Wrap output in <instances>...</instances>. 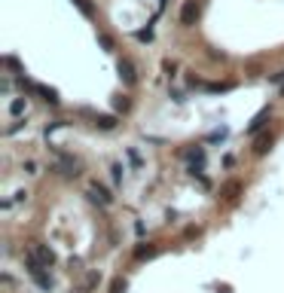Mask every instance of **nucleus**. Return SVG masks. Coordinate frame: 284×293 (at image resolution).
<instances>
[{
  "label": "nucleus",
  "mask_w": 284,
  "mask_h": 293,
  "mask_svg": "<svg viewBox=\"0 0 284 293\" xmlns=\"http://www.w3.org/2000/svg\"><path fill=\"white\" fill-rule=\"evenodd\" d=\"M122 171H126V168H122L119 162H116V165H113V180H122Z\"/></svg>",
  "instance_id": "a211bd4d"
},
{
  "label": "nucleus",
  "mask_w": 284,
  "mask_h": 293,
  "mask_svg": "<svg viewBox=\"0 0 284 293\" xmlns=\"http://www.w3.org/2000/svg\"><path fill=\"white\" fill-rule=\"evenodd\" d=\"M187 159L199 168V165H202V159H205V150H202V146H196V150H189V153H187Z\"/></svg>",
  "instance_id": "f8f14e48"
},
{
  "label": "nucleus",
  "mask_w": 284,
  "mask_h": 293,
  "mask_svg": "<svg viewBox=\"0 0 284 293\" xmlns=\"http://www.w3.org/2000/svg\"><path fill=\"white\" fill-rule=\"evenodd\" d=\"M134 37H138L141 43H150V40H153V28H144V31H138V34H134Z\"/></svg>",
  "instance_id": "4468645a"
},
{
  "label": "nucleus",
  "mask_w": 284,
  "mask_h": 293,
  "mask_svg": "<svg viewBox=\"0 0 284 293\" xmlns=\"http://www.w3.org/2000/svg\"><path fill=\"white\" fill-rule=\"evenodd\" d=\"M196 18H199V3L196 0H187V3L180 6V25L189 28V25H196Z\"/></svg>",
  "instance_id": "f257e3e1"
},
{
  "label": "nucleus",
  "mask_w": 284,
  "mask_h": 293,
  "mask_svg": "<svg viewBox=\"0 0 284 293\" xmlns=\"http://www.w3.org/2000/svg\"><path fill=\"white\" fill-rule=\"evenodd\" d=\"M116 110H129V98H116V104H113Z\"/></svg>",
  "instance_id": "6ab92c4d"
},
{
  "label": "nucleus",
  "mask_w": 284,
  "mask_h": 293,
  "mask_svg": "<svg viewBox=\"0 0 284 293\" xmlns=\"http://www.w3.org/2000/svg\"><path fill=\"white\" fill-rule=\"evenodd\" d=\"M220 193H223V199H235L238 193H242V183H238V180H229V183H226Z\"/></svg>",
  "instance_id": "0eeeda50"
},
{
  "label": "nucleus",
  "mask_w": 284,
  "mask_h": 293,
  "mask_svg": "<svg viewBox=\"0 0 284 293\" xmlns=\"http://www.w3.org/2000/svg\"><path fill=\"white\" fill-rule=\"evenodd\" d=\"M278 89H281V95H284V83H281V86H278Z\"/></svg>",
  "instance_id": "412c9836"
},
{
  "label": "nucleus",
  "mask_w": 284,
  "mask_h": 293,
  "mask_svg": "<svg viewBox=\"0 0 284 293\" xmlns=\"http://www.w3.org/2000/svg\"><path fill=\"white\" fill-rule=\"evenodd\" d=\"M98 43H101V46H104V49H113V43H110V37H104V34H101V37H98Z\"/></svg>",
  "instance_id": "aec40b11"
},
{
  "label": "nucleus",
  "mask_w": 284,
  "mask_h": 293,
  "mask_svg": "<svg viewBox=\"0 0 284 293\" xmlns=\"http://www.w3.org/2000/svg\"><path fill=\"white\" fill-rule=\"evenodd\" d=\"M162 71H165L168 76H174V71H177V64H174L171 58H165V61H162Z\"/></svg>",
  "instance_id": "2eb2a0df"
},
{
  "label": "nucleus",
  "mask_w": 284,
  "mask_h": 293,
  "mask_svg": "<svg viewBox=\"0 0 284 293\" xmlns=\"http://www.w3.org/2000/svg\"><path fill=\"white\" fill-rule=\"evenodd\" d=\"M150 256H156V244H141L134 251V260H150Z\"/></svg>",
  "instance_id": "423d86ee"
},
{
  "label": "nucleus",
  "mask_w": 284,
  "mask_h": 293,
  "mask_svg": "<svg viewBox=\"0 0 284 293\" xmlns=\"http://www.w3.org/2000/svg\"><path fill=\"white\" fill-rule=\"evenodd\" d=\"M269 116H272V113H269V107H263V110H260V113L251 119V126H247V134H257L260 128L266 126V119H269Z\"/></svg>",
  "instance_id": "7ed1b4c3"
},
{
  "label": "nucleus",
  "mask_w": 284,
  "mask_h": 293,
  "mask_svg": "<svg viewBox=\"0 0 284 293\" xmlns=\"http://www.w3.org/2000/svg\"><path fill=\"white\" fill-rule=\"evenodd\" d=\"M119 76H122V83H126V86L134 83V64H132L129 58H122V61H119Z\"/></svg>",
  "instance_id": "39448f33"
},
{
  "label": "nucleus",
  "mask_w": 284,
  "mask_h": 293,
  "mask_svg": "<svg viewBox=\"0 0 284 293\" xmlns=\"http://www.w3.org/2000/svg\"><path fill=\"white\" fill-rule=\"evenodd\" d=\"M269 146H272V134H263V138H257V146H254V153H257V156H263V153L269 150Z\"/></svg>",
  "instance_id": "6e6552de"
},
{
  "label": "nucleus",
  "mask_w": 284,
  "mask_h": 293,
  "mask_svg": "<svg viewBox=\"0 0 284 293\" xmlns=\"http://www.w3.org/2000/svg\"><path fill=\"white\" fill-rule=\"evenodd\" d=\"M89 196H92V201H98V205H110V201H113V196H110L101 183H92V186H89Z\"/></svg>",
  "instance_id": "f03ea898"
},
{
  "label": "nucleus",
  "mask_w": 284,
  "mask_h": 293,
  "mask_svg": "<svg viewBox=\"0 0 284 293\" xmlns=\"http://www.w3.org/2000/svg\"><path fill=\"white\" fill-rule=\"evenodd\" d=\"M110 293H126V278H116L110 284Z\"/></svg>",
  "instance_id": "ddd939ff"
},
{
  "label": "nucleus",
  "mask_w": 284,
  "mask_h": 293,
  "mask_svg": "<svg viewBox=\"0 0 284 293\" xmlns=\"http://www.w3.org/2000/svg\"><path fill=\"white\" fill-rule=\"evenodd\" d=\"M95 126L104 128V131H110L113 126H116V116H95Z\"/></svg>",
  "instance_id": "9d476101"
},
{
  "label": "nucleus",
  "mask_w": 284,
  "mask_h": 293,
  "mask_svg": "<svg viewBox=\"0 0 284 293\" xmlns=\"http://www.w3.org/2000/svg\"><path fill=\"white\" fill-rule=\"evenodd\" d=\"M98 278H101V275H95V272H92V275L86 278V284H83V290H92V287L98 284Z\"/></svg>",
  "instance_id": "dca6fc26"
},
{
  "label": "nucleus",
  "mask_w": 284,
  "mask_h": 293,
  "mask_svg": "<svg viewBox=\"0 0 284 293\" xmlns=\"http://www.w3.org/2000/svg\"><path fill=\"white\" fill-rule=\"evenodd\" d=\"M223 138H226V128H217V131H211L208 141H223Z\"/></svg>",
  "instance_id": "f3484780"
},
{
  "label": "nucleus",
  "mask_w": 284,
  "mask_h": 293,
  "mask_svg": "<svg viewBox=\"0 0 284 293\" xmlns=\"http://www.w3.org/2000/svg\"><path fill=\"white\" fill-rule=\"evenodd\" d=\"M202 89L205 92H229L232 83H202Z\"/></svg>",
  "instance_id": "1a4fd4ad"
},
{
  "label": "nucleus",
  "mask_w": 284,
  "mask_h": 293,
  "mask_svg": "<svg viewBox=\"0 0 284 293\" xmlns=\"http://www.w3.org/2000/svg\"><path fill=\"white\" fill-rule=\"evenodd\" d=\"M34 256L43 263V266H52L55 263V254H52V247H46V244H37L34 247Z\"/></svg>",
  "instance_id": "20e7f679"
},
{
  "label": "nucleus",
  "mask_w": 284,
  "mask_h": 293,
  "mask_svg": "<svg viewBox=\"0 0 284 293\" xmlns=\"http://www.w3.org/2000/svg\"><path fill=\"white\" fill-rule=\"evenodd\" d=\"M25 107H28V101H25V98H16L13 104H9V113H13V116H21V113H25Z\"/></svg>",
  "instance_id": "9b49d317"
}]
</instances>
